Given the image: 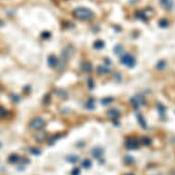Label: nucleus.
<instances>
[{
	"label": "nucleus",
	"mask_w": 175,
	"mask_h": 175,
	"mask_svg": "<svg viewBox=\"0 0 175 175\" xmlns=\"http://www.w3.org/2000/svg\"><path fill=\"white\" fill-rule=\"evenodd\" d=\"M6 114H8V112H6V109L3 108V107H0V117H6Z\"/></svg>",
	"instance_id": "24"
},
{
	"label": "nucleus",
	"mask_w": 175,
	"mask_h": 175,
	"mask_svg": "<svg viewBox=\"0 0 175 175\" xmlns=\"http://www.w3.org/2000/svg\"><path fill=\"white\" fill-rule=\"evenodd\" d=\"M120 62L122 64L126 65V67H129V68H132L136 64V60L130 54H124L120 58Z\"/></svg>",
	"instance_id": "2"
},
{
	"label": "nucleus",
	"mask_w": 175,
	"mask_h": 175,
	"mask_svg": "<svg viewBox=\"0 0 175 175\" xmlns=\"http://www.w3.org/2000/svg\"><path fill=\"white\" fill-rule=\"evenodd\" d=\"M141 143L145 146H148L150 144V139L149 138H141Z\"/></svg>",
	"instance_id": "22"
},
{
	"label": "nucleus",
	"mask_w": 175,
	"mask_h": 175,
	"mask_svg": "<svg viewBox=\"0 0 175 175\" xmlns=\"http://www.w3.org/2000/svg\"><path fill=\"white\" fill-rule=\"evenodd\" d=\"M123 51H124V49H123V47L121 46V45H117V46L115 48V53H117V54L122 53Z\"/></svg>",
	"instance_id": "21"
},
{
	"label": "nucleus",
	"mask_w": 175,
	"mask_h": 175,
	"mask_svg": "<svg viewBox=\"0 0 175 175\" xmlns=\"http://www.w3.org/2000/svg\"><path fill=\"white\" fill-rule=\"evenodd\" d=\"M30 151H31V153L34 154V155H39V154L41 153V150H38V149H36V148H32L30 150Z\"/></svg>",
	"instance_id": "25"
},
{
	"label": "nucleus",
	"mask_w": 175,
	"mask_h": 175,
	"mask_svg": "<svg viewBox=\"0 0 175 175\" xmlns=\"http://www.w3.org/2000/svg\"><path fill=\"white\" fill-rule=\"evenodd\" d=\"M2 26H3V22L0 20V27H2Z\"/></svg>",
	"instance_id": "29"
},
{
	"label": "nucleus",
	"mask_w": 175,
	"mask_h": 175,
	"mask_svg": "<svg viewBox=\"0 0 175 175\" xmlns=\"http://www.w3.org/2000/svg\"><path fill=\"white\" fill-rule=\"evenodd\" d=\"M50 36H51V34L49 32H44L42 34V38H44V39H48V38H50Z\"/></svg>",
	"instance_id": "28"
},
{
	"label": "nucleus",
	"mask_w": 175,
	"mask_h": 175,
	"mask_svg": "<svg viewBox=\"0 0 175 175\" xmlns=\"http://www.w3.org/2000/svg\"><path fill=\"white\" fill-rule=\"evenodd\" d=\"M12 99H13V101H15V102H17V103H18V102L19 101V96L14 95L13 96H12Z\"/></svg>",
	"instance_id": "27"
},
{
	"label": "nucleus",
	"mask_w": 175,
	"mask_h": 175,
	"mask_svg": "<svg viewBox=\"0 0 175 175\" xmlns=\"http://www.w3.org/2000/svg\"><path fill=\"white\" fill-rule=\"evenodd\" d=\"M67 160L70 162H76L79 160V157L76 155H70L67 157Z\"/></svg>",
	"instance_id": "17"
},
{
	"label": "nucleus",
	"mask_w": 175,
	"mask_h": 175,
	"mask_svg": "<svg viewBox=\"0 0 175 175\" xmlns=\"http://www.w3.org/2000/svg\"><path fill=\"white\" fill-rule=\"evenodd\" d=\"M165 68H166L165 60H160V62H158V64H157V69H158V70L162 71L163 69H165Z\"/></svg>",
	"instance_id": "16"
},
{
	"label": "nucleus",
	"mask_w": 175,
	"mask_h": 175,
	"mask_svg": "<svg viewBox=\"0 0 175 175\" xmlns=\"http://www.w3.org/2000/svg\"><path fill=\"white\" fill-rule=\"evenodd\" d=\"M82 69H83V71H84V72H91V71H92L91 63H89V62H84V63L82 64Z\"/></svg>",
	"instance_id": "10"
},
{
	"label": "nucleus",
	"mask_w": 175,
	"mask_h": 175,
	"mask_svg": "<svg viewBox=\"0 0 175 175\" xmlns=\"http://www.w3.org/2000/svg\"><path fill=\"white\" fill-rule=\"evenodd\" d=\"M74 16L78 19L81 20H90L93 18V12L85 8H78L74 10Z\"/></svg>",
	"instance_id": "1"
},
{
	"label": "nucleus",
	"mask_w": 175,
	"mask_h": 175,
	"mask_svg": "<svg viewBox=\"0 0 175 175\" xmlns=\"http://www.w3.org/2000/svg\"><path fill=\"white\" fill-rule=\"evenodd\" d=\"M130 103H131V105H133V107H134V108H138V107L140 106L139 105H138V102H137V100L135 99V98H132V99L130 100Z\"/></svg>",
	"instance_id": "23"
},
{
	"label": "nucleus",
	"mask_w": 175,
	"mask_h": 175,
	"mask_svg": "<svg viewBox=\"0 0 175 175\" xmlns=\"http://www.w3.org/2000/svg\"><path fill=\"white\" fill-rule=\"evenodd\" d=\"M57 95L60 96V97H62V98H66L67 96H68V95H67L66 92H65L64 90H62V89H59L58 91H57Z\"/></svg>",
	"instance_id": "15"
},
{
	"label": "nucleus",
	"mask_w": 175,
	"mask_h": 175,
	"mask_svg": "<svg viewBox=\"0 0 175 175\" xmlns=\"http://www.w3.org/2000/svg\"><path fill=\"white\" fill-rule=\"evenodd\" d=\"M134 98L137 100V102H138L139 105H142L145 104V98L142 95H137L136 97H134Z\"/></svg>",
	"instance_id": "12"
},
{
	"label": "nucleus",
	"mask_w": 175,
	"mask_h": 175,
	"mask_svg": "<svg viewBox=\"0 0 175 175\" xmlns=\"http://www.w3.org/2000/svg\"><path fill=\"white\" fill-rule=\"evenodd\" d=\"M97 72L99 74H107L110 72V70L106 65H100L97 68Z\"/></svg>",
	"instance_id": "9"
},
{
	"label": "nucleus",
	"mask_w": 175,
	"mask_h": 175,
	"mask_svg": "<svg viewBox=\"0 0 175 175\" xmlns=\"http://www.w3.org/2000/svg\"><path fill=\"white\" fill-rule=\"evenodd\" d=\"M48 63H49L50 67L51 68H54L58 65V59L54 56V55H51V56L48 58Z\"/></svg>",
	"instance_id": "6"
},
{
	"label": "nucleus",
	"mask_w": 175,
	"mask_h": 175,
	"mask_svg": "<svg viewBox=\"0 0 175 175\" xmlns=\"http://www.w3.org/2000/svg\"><path fill=\"white\" fill-rule=\"evenodd\" d=\"M138 123L140 124V126H141L143 129H146V127H147L146 121L144 120V117H142L141 115H139V114L138 115Z\"/></svg>",
	"instance_id": "13"
},
{
	"label": "nucleus",
	"mask_w": 175,
	"mask_h": 175,
	"mask_svg": "<svg viewBox=\"0 0 175 175\" xmlns=\"http://www.w3.org/2000/svg\"><path fill=\"white\" fill-rule=\"evenodd\" d=\"M103 149L100 148V147H96V148H93L92 150V155L95 158H99L103 155Z\"/></svg>",
	"instance_id": "7"
},
{
	"label": "nucleus",
	"mask_w": 175,
	"mask_h": 175,
	"mask_svg": "<svg viewBox=\"0 0 175 175\" xmlns=\"http://www.w3.org/2000/svg\"><path fill=\"white\" fill-rule=\"evenodd\" d=\"M104 46H105V43H104V41H95V44H93L95 49H96V50H101L102 48H104Z\"/></svg>",
	"instance_id": "14"
},
{
	"label": "nucleus",
	"mask_w": 175,
	"mask_h": 175,
	"mask_svg": "<svg viewBox=\"0 0 175 175\" xmlns=\"http://www.w3.org/2000/svg\"><path fill=\"white\" fill-rule=\"evenodd\" d=\"M45 126V121L41 117H35L29 123V129L32 130H39Z\"/></svg>",
	"instance_id": "3"
},
{
	"label": "nucleus",
	"mask_w": 175,
	"mask_h": 175,
	"mask_svg": "<svg viewBox=\"0 0 175 175\" xmlns=\"http://www.w3.org/2000/svg\"><path fill=\"white\" fill-rule=\"evenodd\" d=\"M8 160H9L10 163H17L19 160V156L18 154H12L8 158Z\"/></svg>",
	"instance_id": "11"
},
{
	"label": "nucleus",
	"mask_w": 175,
	"mask_h": 175,
	"mask_svg": "<svg viewBox=\"0 0 175 175\" xmlns=\"http://www.w3.org/2000/svg\"><path fill=\"white\" fill-rule=\"evenodd\" d=\"M85 107L89 110H93L95 108V103L93 101H87V103L85 104Z\"/></svg>",
	"instance_id": "20"
},
{
	"label": "nucleus",
	"mask_w": 175,
	"mask_h": 175,
	"mask_svg": "<svg viewBox=\"0 0 175 175\" xmlns=\"http://www.w3.org/2000/svg\"><path fill=\"white\" fill-rule=\"evenodd\" d=\"M119 115H120V112H119V110L117 108H112L107 112V116L112 119L117 118V117H119Z\"/></svg>",
	"instance_id": "5"
},
{
	"label": "nucleus",
	"mask_w": 175,
	"mask_h": 175,
	"mask_svg": "<svg viewBox=\"0 0 175 175\" xmlns=\"http://www.w3.org/2000/svg\"><path fill=\"white\" fill-rule=\"evenodd\" d=\"M72 175H79V174H80V170L78 169V168H75V169L72 170Z\"/></svg>",
	"instance_id": "26"
},
{
	"label": "nucleus",
	"mask_w": 175,
	"mask_h": 175,
	"mask_svg": "<svg viewBox=\"0 0 175 175\" xmlns=\"http://www.w3.org/2000/svg\"><path fill=\"white\" fill-rule=\"evenodd\" d=\"M126 148L129 150H136L138 148V141L136 138H129L126 141Z\"/></svg>",
	"instance_id": "4"
},
{
	"label": "nucleus",
	"mask_w": 175,
	"mask_h": 175,
	"mask_svg": "<svg viewBox=\"0 0 175 175\" xmlns=\"http://www.w3.org/2000/svg\"><path fill=\"white\" fill-rule=\"evenodd\" d=\"M113 100L114 99L112 97H105V98H104V99H102L101 103L103 104L104 105H109L110 103H112Z\"/></svg>",
	"instance_id": "18"
},
{
	"label": "nucleus",
	"mask_w": 175,
	"mask_h": 175,
	"mask_svg": "<svg viewBox=\"0 0 175 175\" xmlns=\"http://www.w3.org/2000/svg\"><path fill=\"white\" fill-rule=\"evenodd\" d=\"M0 147H1V144H0Z\"/></svg>",
	"instance_id": "30"
},
{
	"label": "nucleus",
	"mask_w": 175,
	"mask_h": 175,
	"mask_svg": "<svg viewBox=\"0 0 175 175\" xmlns=\"http://www.w3.org/2000/svg\"><path fill=\"white\" fill-rule=\"evenodd\" d=\"M160 4L163 6V8H165L166 9H171L173 6V1L172 0H160Z\"/></svg>",
	"instance_id": "8"
},
{
	"label": "nucleus",
	"mask_w": 175,
	"mask_h": 175,
	"mask_svg": "<svg viewBox=\"0 0 175 175\" xmlns=\"http://www.w3.org/2000/svg\"><path fill=\"white\" fill-rule=\"evenodd\" d=\"M92 163L91 161H90V160H84V161L82 162V166L84 168H85V169H89L90 167H91Z\"/></svg>",
	"instance_id": "19"
}]
</instances>
